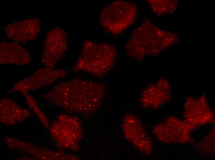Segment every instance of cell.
<instances>
[{
    "label": "cell",
    "instance_id": "5b68a950",
    "mask_svg": "<svg viewBox=\"0 0 215 160\" xmlns=\"http://www.w3.org/2000/svg\"><path fill=\"white\" fill-rule=\"evenodd\" d=\"M67 36L65 30L59 28L47 33L41 59L47 67L53 68L56 62L63 56L67 48Z\"/></svg>",
    "mask_w": 215,
    "mask_h": 160
},
{
    "label": "cell",
    "instance_id": "3957f363",
    "mask_svg": "<svg viewBox=\"0 0 215 160\" xmlns=\"http://www.w3.org/2000/svg\"><path fill=\"white\" fill-rule=\"evenodd\" d=\"M137 12V6L133 3L115 1L101 11L100 22L106 31L116 37L134 23Z\"/></svg>",
    "mask_w": 215,
    "mask_h": 160
},
{
    "label": "cell",
    "instance_id": "52a82bcc",
    "mask_svg": "<svg viewBox=\"0 0 215 160\" xmlns=\"http://www.w3.org/2000/svg\"><path fill=\"white\" fill-rule=\"evenodd\" d=\"M67 73V71L61 69L55 70L47 67L40 69L30 76L15 83L9 93L36 89L50 84L59 78H64Z\"/></svg>",
    "mask_w": 215,
    "mask_h": 160
},
{
    "label": "cell",
    "instance_id": "277c9868",
    "mask_svg": "<svg viewBox=\"0 0 215 160\" xmlns=\"http://www.w3.org/2000/svg\"><path fill=\"white\" fill-rule=\"evenodd\" d=\"M165 37L163 31L145 22L134 30L126 47L129 55L140 60L150 49L161 46Z\"/></svg>",
    "mask_w": 215,
    "mask_h": 160
},
{
    "label": "cell",
    "instance_id": "30bf717a",
    "mask_svg": "<svg viewBox=\"0 0 215 160\" xmlns=\"http://www.w3.org/2000/svg\"><path fill=\"white\" fill-rule=\"evenodd\" d=\"M31 58L29 52L17 43L1 42V65L8 64L24 65L30 62Z\"/></svg>",
    "mask_w": 215,
    "mask_h": 160
},
{
    "label": "cell",
    "instance_id": "8992f818",
    "mask_svg": "<svg viewBox=\"0 0 215 160\" xmlns=\"http://www.w3.org/2000/svg\"><path fill=\"white\" fill-rule=\"evenodd\" d=\"M122 128L125 138L137 149L145 154L151 153V141L140 119L128 114L123 119Z\"/></svg>",
    "mask_w": 215,
    "mask_h": 160
},
{
    "label": "cell",
    "instance_id": "7a4b0ae2",
    "mask_svg": "<svg viewBox=\"0 0 215 160\" xmlns=\"http://www.w3.org/2000/svg\"><path fill=\"white\" fill-rule=\"evenodd\" d=\"M117 55L116 48L108 43L98 44L89 40L84 42L81 54L72 70L101 76L113 66Z\"/></svg>",
    "mask_w": 215,
    "mask_h": 160
},
{
    "label": "cell",
    "instance_id": "6da1fadb",
    "mask_svg": "<svg viewBox=\"0 0 215 160\" xmlns=\"http://www.w3.org/2000/svg\"><path fill=\"white\" fill-rule=\"evenodd\" d=\"M104 91L101 84L76 79L57 85L46 97L65 108L86 113L98 107Z\"/></svg>",
    "mask_w": 215,
    "mask_h": 160
},
{
    "label": "cell",
    "instance_id": "9c48e42d",
    "mask_svg": "<svg viewBox=\"0 0 215 160\" xmlns=\"http://www.w3.org/2000/svg\"><path fill=\"white\" fill-rule=\"evenodd\" d=\"M40 30V20L36 18L15 22L7 25L5 28L8 38L20 42L35 39Z\"/></svg>",
    "mask_w": 215,
    "mask_h": 160
},
{
    "label": "cell",
    "instance_id": "ba28073f",
    "mask_svg": "<svg viewBox=\"0 0 215 160\" xmlns=\"http://www.w3.org/2000/svg\"><path fill=\"white\" fill-rule=\"evenodd\" d=\"M172 122L171 119L165 123L156 126L153 132L157 138L164 142H187L190 139L188 132L194 127V125L186 122L180 121L174 119Z\"/></svg>",
    "mask_w": 215,
    "mask_h": 160
}]
</instances>
